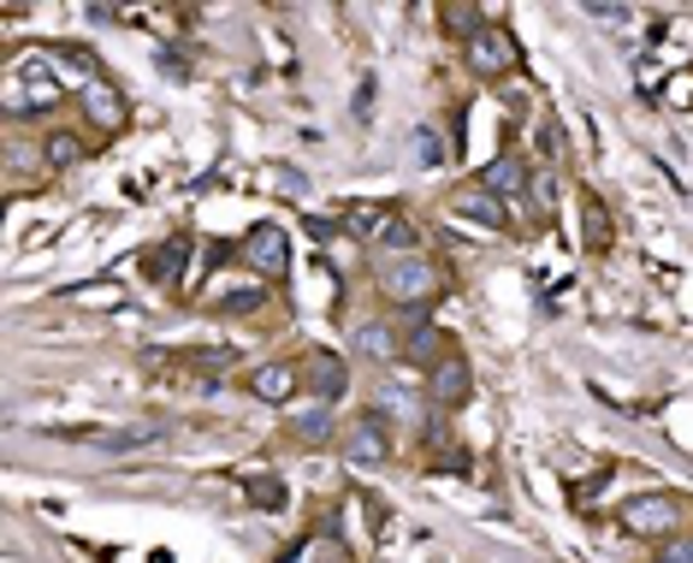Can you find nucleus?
Masks as SVG:
<instances>
[{
  "instance_id": "obj_1",
  "label": "nucleus",
  "mask_w": 693,
  "mask_h": 563,
  "mask_svg": "<svg viewBox=\"0 0 693 563\" xmlns=\"http://www.w3.org/2000/svg\"><path fill=\"white\" fill-rule=\"evenodd\" d=\"M374 285L397 309H427L445 291V279H439V267L427 255H374Z\"/></svg>"
},
{
  "instance_id": "obj_2",
  "label": "nucleus",
  "mask_w": 693,
  "mask_h": 563,
  "mask_svg": "<svg viewBox=\"0 0 693 563\" xmlns=\"http://www.w3.org/2000/svg\"><path fill=\"white\" fill-rule=\"evenodd\" d=\"M463 60H468V78L492 83V78H504V71L522 66V54H515V36H510V31H498V24H480L475 36H463Z\"/></svg>"
},
{
  "instance_id": "obj_3",
  "label": "nucleus",
  "mask_w": 693,
  "mask_h": 563,
  "mask_svg": "<svg viewBox=\"0 0 693 563\" xmlns=\"http://www.w3.org/2000/svg\"><path fill=\"white\" fill-rule=\"evenodd\" d=\"M616 516H623V528L640 533V540H670L675 522H682V504H675L670 493H640V498H628Z\"/></svg>"
},
{
  "instance_id": "obj_4",
  "label": "nucleus",
  "mask_w": 693,
  "mask_h": 563,
  "mask_svg": "<svg viewBox=\"0 0 693 563\" xmlns=\"http://www.w3.org/2000/svg\"><path fill=\"white\" fill-rule=\"evenodd\" d=\"M238 255L261 273V279H285V267H291V232L268 220V226H255V232L238 243Z\"/></svg>"
},
{
  "instance_id": "obj_5",
  "label": "nucleus",
  "mask_w": 693,
  "mask_h": 563,
  "mask_svg": "<svg viewBox=\"0 0 693 563\" xmlns=\"http://www.w3.org/2000/svg\"><path fill=\"white\" fill-rule=\"evenodd\" d=\"M427 392H433L439 410H463V403L475 398V374H468L463 356H439V363L427 368Z\"/></svg>"
},
{
  "instance_id": "obj_6",
  "label": "nucleus",
  "mask_w": 693,
  "mask_h": 563,
  "mask_svg": "<svg viewBox=\"0 0 693 563\" xmlns=\"http://www.w3.org/2000/svg\"><path fill=\"white\" fill-rule=\"evenodd\" d=\"M243 386H249V398H261V403H291L308 380L291 363H261L255 374H243Z\"/></svg>"
},
{
  "instance_id": "obj_7",
  "label": "nucleus",
  "mask_w": 693,
  "mask_h": 563,
  "mask_svg": "<svg viewBox=\"0 0 693 563\" xmlns=\"http://www.w3.org/2000/svg\"><path fill=\"white\" fill-rule=\"evenodd\" d=\"M367 422H421V392L416 386H374V398H367Z\"/></svg>"
},
{
  "instance_id": "obj_8",
  "label": "nucleus",
  "mask_w": 693,
  "mask_h": 563,
  "mask_svg": "<svg viewBox=\"0 0 693 563\" xmlns=\"http://www.w3.org/2000/svg\"><path fill=\"white\" fill-rule=\"evenodd\" d=\"M451 208L463 214L468 226H480V232H504V220H510V208H504V202H498L492 191H480V184H475V191H463V196L451 202Z\"/></svg>"
},
{
  "instance_id": "obj_9",
  "label": "nucleus",
  "mask_w": 693,
  "mask_h": 563,
  "mask_svg": "<svg viewBox=\"0 0 693 563\" xmlns=\"http://www.w3.org/2000/svg\"><path fill=\"white\" fill-rule=\"evenodd\" d=\"M78 101H83V113H90V125H101V131H120L125 125V95L113 90V83H90V90H78Z\"/></svg>"
},
{
  "instance_id": "obj_10",
  "label": "nucleus",
  "mask_w": 693,
  "mask_h": 563,
  "mask_svg": "<svg viewBox=\"0 0 693 563\" xmlns=\"http://www.w3.org/2000/svg\"><path fill=\"white\" fill-rule=\"evenodd\" d=\"M344 457H350V469H379V463H386V457H391V445H386V427H379V422H362L356 433H350Z\"/></svg>"
},
{
  "instance_id": "obj_11",
  "label": "nucleus",
  "mask_w": 693,
  "mask_h": 563,
  "mask_svg": "<svg viewBox=\"0 0 693 563\" xmlns=\"http://www.w3.org/2000/svg\"><path fill=\"white\" fill-rule=\"evenodd\" d=\"M308 368H315V374H308V392H315L320 403H338V398L350 392V368H344V356H327V351H320Z\"/></svg>"
},
{
  "instance_id": "obj_12",
  "label": "nucleus",
  "mask_w": 693,
  "mask_h": 563,
  "mask_svg": "<svg viewBox=\"0 0 693 563\" xmlns=\"http://www.w3.org/2000/svg\"><path fill=\"white\" fill-rule=\"evenodd\" d=\"M143 267H149L160 285H172V279H179V273L190 267V232H172L167 243H160V250L143 255Z\"/></svg>"
},
{
  "instance_id": "obj_13",
  "label": "nucleus",
  "mask_w": 693,
  "mask_h": 563,
  "mask_svg": "<svg viewBox=\"0 0 693 563\" xmlns=\"http://www.w3.org/2000/svg\"><path fill=\"white\" fill-rule=\"evenodd\" d=\"M350 344H356V356H374V363H397V351H404V338L386 321H362L350 332Z\"/></svg>"
},
{
  "instance_id": "obj_14",
  "label": "nucleus",
  "mask_w": 693,
  "mask_h": 563,
  "mask_svg": "<svg viewBox=\"0 0 693 563\" xmlns=\"http://www.w3.org/2000/svg\"><path fill=\"white\" fill-rule=\"evenodd\" d=\"M83 149H90V142H83V131H48V137H42V166H48V172H66V166L83 161Z\"/></svg>"
},
{
  "instance_id": "obj_15",
  "label": "nucleus",
  "mask_w": 693,
  "mask_h": 563,
  "mask_svg": "<svg viewBox=\"0 0 693 563\" xmlns=\"http://www.w3.org/2000/svg\"><path fill=\"white\" fill-rule=\"evenodd\" d=\"M522 184H527V172H522V161H515V154H498V161L480 172V191H492L498 202H504V196H522Z\"/></svg>"
},
{
  "instance_id": "obj_16",
  "label": "nucleus",
  "mask_w": 693,
  "mask_h": 563,
  "mask_svg": "<svg viewBox=\"0 0 693 563\" xmlns=\"http://www.w3.org/2000/svg\"><path fill=\"white\" fill-rule=\"evenodd\" d=\"M297 439L303 445H332V433H338V422H332V403H308V410H297Z\"/></svg>"
},
{
  "instance_id": "obj_17",
  "label": "nucleus",
  "mask_w": 693,
  "mask_h": 563,
  "mask_svg": "<svg viewBox=\"0 0 693 563\" xmlns=\"http://www.w3.org/2000/svg\"><path fill=\"white\" fill-rule=\"evenodd\" d=\"M404 356H409V363H421V368H433V363H439V326L409 321V326H404Z\"/></svg>"
},
{
  "instance_id": "obj_18",
  "label": "nucleus",
  "mask_w": 693,
  "mask_h": 563,
  "mask_svg": "<svg viewBox=\"0 0 693 563\" xmlns=\"http://www.w3.org/2000/svg\"><path fill=\"white\" fill-rule=\"evenodd\" d=\"M0 107H7V119H42V101H36L31 90H24L19 78L7 83V95H0Z\"/></svg>"
},
{
  "instance_id": "obj_19",
  "label": "nucleus",
  "mask_w": 693,
  "mask_h": 563,
  "mask_svg": "<svg viewBox=\"0 0 693 563\" xmlns=\"http://www.w3.org/2000/svg\"><path fill=\"white\" fill-rule=\"evenodd\" d=\"M261 302H268V285H243V291H226V297L214 302V309H219V314H255Z\"/></svg>"
},
{
  "instance_id": "obj_20",
  "label": "nucleus",
  "mask_w": 693,
  "mask_h": 563,
  "mask_svg": "<svg viewBox=\"0 0 693 563\" xmlns=\"http://www.w3.org/2000/svg\"><path fill=\"white\" fill-rule=\"evenodd\" d=\"M581 214H587V243H593V250H604V243H611V220H604V202L587 191L581 196Z\"/></svg>"
},
{
  "instance_id": "obj_21",
  "label": "nucleus",
  "mask_w": 693,
  "mask_h": 563,
  "mask_svg": "<svg viewBox=\"0 0 693 563\" xmlns=\"http://www.w3.org/2000/svg\"><path fill=\"white\" fill-rule=\"evenodd\" d=\"M391 214H397V208H350V232L374 243V238H379V226H386Z\"/></svg>"
},
{
  "instance_id": "obj_22",
  "label": "nucleus",
  "mask_w": 693,
  "mask_h": 563,
  "mask_svg": "<svg viewBox=\"0 0 693 563\" xmlns=\"http://www.w3.org/2000/svg\"><path fill=\"white\" fill-rule=\"evenodd\" d=\"M652 563H693V540L688 533H670V540H658V558Z\"/></svg>"
},
{
  "instance_id": "obj_23",
  "label": "nucleus",
  "mask_w": 693,
  "mask_h": 563,
  "mask_svg": "<svg viewBox=\"0 0 693 563\" xmlns=\"http://www.w3.org/2000/svg\"><path fill=\"white\" fill-rule=\"evenodd\" d=\"M273 179H279V191H285V196H303V191H308L297 166H273Z\"/></svg>"
},
{
  "instance_id": "obj_24",
  "label": "nucleus",
  "mask_w": 693,
  "mask_h": 563,
  "mask_svg": "<svg viewBox=\"0 0 693 563\" xmlns=\"http://www.w3.org/2000/svg\"><path fill=\"white\" fill-rule=\"evenodd\" d=\"M416 161H421V166H433V161H439V142H433V131H427V125L416 131Z\"/></svg>"
},
{
  "instance_id": "obj_25",
  "label": "nucleus",
  "mask_w": 693,
  "mask_h": 563,
  "mask_svg": "<svg viewBox=\"0 0 693 563\" xmlns=\"http://www.w3.org/2000/svg\"><path fill=\"white\" fill-rule=\"evenodd\" d=\"M338 232H344V220H320V214L308 220V238H320V243H327V238H338Z\"/></svg>"
},
{
  "instance_id": "obj_26",
  "label": "nucleus",
  "mask_w": 693,
  "mask_h": 563,
  "mask_svg": "<svg viewBox=\"0 0 693 563\" xmlns=\"http://www.w3.org/2000/svg\"><path fill=\"white\" fill-rule=\"evenodd\" d=\"M534 202H539V208H552V202H557V184H552V172H539V179H534Z\"/></svg>"
},
{
  "instance_id": "obj_27",
  "label": "nucleus",
  "mask_w": 693,
  "mask_h": 563,
  "mask_svg": "<svg viewBox=\"0 0 693 563\" xmlns=\"http://www.w3.org/2000/svg\"><path fill=\"white\" fill-rule=\"evenodd\" d=\"M255 498H261V504H285V486H273V481H255Z\"/></svg>"
},
{
  "instance_id": "obj_28",
  "label": "nucleus",
  "mask_w": 693,
  "mask_h": 563,
  "mask_svg": "<svg viewBox=\"0 0 693 563\" xmlns=\"http://www.w3.org/2000/svg\"><path fill=\"white\" fill-rule=\"evenodd\" d=\"M593 19H599V24H623L628 12H623V7H593Z\"/></svg>"
}]
</instances>
